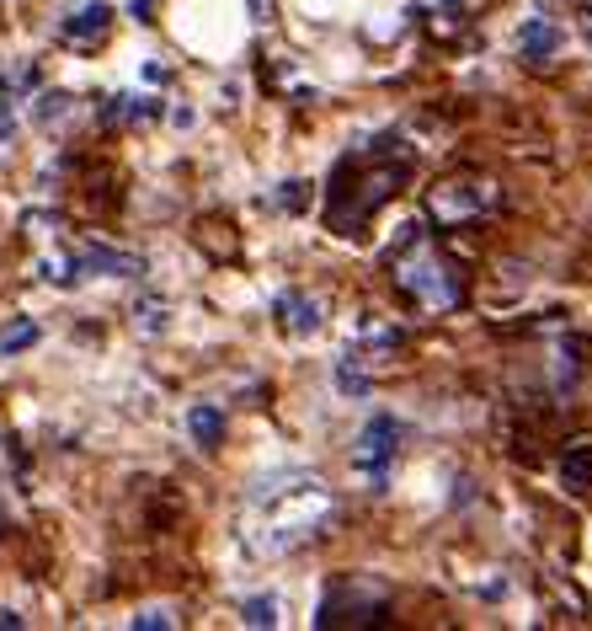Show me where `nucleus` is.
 Returning a JSON list of instances; mask_svg holds the SVG:
<instances>
[{
	"label": "nucleus",
	"mask_w": 592,
	"mask_h": 631,
	"mask_svg": "<svg viewBox=\"0 0 592 631\" xmlns=\"http://www.w3.org/2000/svg\"><path fill=\"white\" fill-rule=\"evenodd\" d=\"M251 508H257L251 551L257 556H283V551L305 547L320 530V519L331 514V493L320 487V476H310V471H277L267 482H257Z\"/></svg>",
	"instance_id": "nucleus-1"
},
{
	"label": "nucleus",
	"mask_w": 592,
	"mask_h": 631,
	"mask_svg": "<svg viewBox=\"0 0 592 631\" xmlns=\"http://www.w3.org/2000/svg\"><path fill=\"white\" fill-rule=\"evenodd\" d=\"M342 171H353V188H342V182L331 188V225L348 236V230L363 225L390 193H400V182H406V145H400L395 134H385L374 150L348 156Z\"/></svg>",
	"instance_id": "nucleus-2"
},
{
	"label": "nucleus",
	"mask_w": 592,
	"mask_h": 631,
	"mask_svg": "<svg viewBox=\"0 0 592 631\" xmlns=\"http://www.w3.org/2000/svg\"><path fill=\"white\" fill-rule=\"evenodd\" d=\"M390 273H395V284L417 300L422 311H459V300H465L459 268L422 236V225H406L400 247L390 252Z\"/></svg>",
	"instance_id": "nucleus-3"
},
{
	"label": "nucleus",
	"mask_w": 592,
	"mask_h": 631,
	"mask_svg": "<svg viewBox=\"0 0 592 631\" xmlns=\"http://www.w3.org/2000/svg\"><path fill=\"white\" fill-rule=\"evenodd\" d=\"M390 616V594L385 584H363V578H337L316 610V627H379Z\"/></svg>",
	"instance_id": "nucleus-4"
},
{
	"label": "nucleus",
	"mask_w": 592,
	"mask_h": 631,
	"mask_svg": "<svg viewBox=\"0 0 592 631\" xmlns=\"http://www.w3.org/2000/svg\"><path fill=\"white\" fill-rule=\"evenodd\" d=\"M400 439H406V428H400L395 413H374V418L363 422V433H357L353 465H357V476H363L374 493H385V482H390L395 455H400Z\"/></svg>",
	"instance_id": "nucleus-5"
},
{
	"label": "nucleus",
	"mask_w": 592,
	"mask_h": 631,
	"mask_svg": "<svg viewBox=\"0 0 592 631\" xmlns=\"http://www.w3.org/2000/svg\"><path fill=\"white\" fill-rule=\"evenodd\" d=\"M497 204H502V193H497L491 182H480V177L443 182V188H433V199H428V210L437 214V225H459V219H475V214H491Z\"/></svg>",
	"instance_id": "nucleus-6"
},
{
	"label": "nucleus",
	"mask_w": 592,
	"mask_h": 631,
	"mask_svg": "<svg viewBox=\"0 0 592 631\" xmlns=\"http://www.w3.org/2000/svg\"><path fill=\"white\" fill-rule=\"evenodd\" d=\"M400 327H390V322H357V337L348 342V359H357L363 370H385V364H395V353H400Z\"/></svg>",
	"instance_id": "nucleus-7"
},
{
	"label": "nucleus",
	"mask_w": 592,
	"mask_h": 631,
	"mask_svg": "<svg viewBox=\"0 0 592 631\" xmlns=\"http://www.w3.org/2000/svg\"><path fill=\"white\" fill-rule=\"evenodd\" d=\"M273 316L288 337H316L320 322H326V305H320L316 295H305V290H283V295L273 300Z\"/></svg>",
	"instance_id": "nucleus-8"
},
{
	"label": "nucleus",
	"mask_w": 592,
	"mask_h": 631,
	"mask_svg": "<svg viewBox=\"0 0 592 631\" xmlns=\"http://www.w3.org/2000/svg\"><path fill=\"white\" fill-rule=\"evenodd\" d=\"M76 262H80V273H91V279H139L145 273V257L118 252L107 241H86L76 252Z\"/></svg>",
	"instance_id": "nucleus-9"
},
{
	"label": "nucleus",
	"mask_w": 592,
	"mask_h": 631,
	"mask_svg": "<svg viewBox=\"0 0 592 631\" xmlns=\"http://www.w3.org/2000/svg\"><path fill=\"white\" fill-rule=\"evenodd\" d=\"M107 27H113V5L91 0V5H80V11H70V16L59 22V38L76 43V48H96V43L107 38Z\"/></svg>",
	"instance_id": "nucleus-10"
},
{
	"label": "nucleus",
	"mask_w": 592,
	"mask_h": 631,
	"mask_svg": "<svg viewBox=\"0 0 592 631\" xmlns=\"http://www.w3.org/2000/svg\"><path fill=\"white\" fill-rule=\"evenodd\" d=\"M560 48H566V33L555 27L550 16H523V27H517V54H523L528 65H550Z\"/></svg>",
	"instance_id": "nucleus-11"
},
{
	"label": "nucleus",
	"mask_w": 592,
	"mask_h": 631,
	"mask_svg": "<svg viewBox=\"0 0 592 631\" xmlns=\"http://www.w3.org/2000/svg\"><path fill=\"white\" fill-rule=\"evenodd\" d=\"M187 433H193L197 450H219V444H225V407L193 402V407H187Z\"/></svg>",
	"instance_id": "nucleus-12"
},
{
	"label": "nucleus",
	"mask_w": 592,
	"mask_h": 631,
	"mask_svg": "<svg viewBox=\"0 0 592 631\" xmlns=\"http://www.w3.org/2000/svg\"><path fill=\"white\" fill-rule=\"evenodd\" d=\"M134 333L139 337H166L171 333V300H160V295L134 300Z\"/></svg>",
	"instance_id": "nucleus-13"
},
{
	"label": "nucleus",
	"mask_w": 592,
	"mask_h": 631,
	"mask_svg": "<svg viewBox=\"0 0 592 631\" xmlns=\"http://www.w3.org/2000/svg\"><path fill=\"white\" fill-rule=\"evenodd\" d=\"M331 385H337V396H348V402H363L368 391H374V370H363L357 359H337V370H331Z\"/></svg>",
	"instance_id": "nucleus-14"
},
{
	"label": "nucleus",
	"mask_w": 592,
	"mask_h": 631,
	"mask_svg": "<svg viewBox=\"0 0 592 631\" xmlns=\"http://www.w3.org/2000/svg\"><path fill=\"white\" fill-rule=\"evenodd\" d=\"M70 108H76V97L54 86V91H38V97H33V113H27V119H33L38 128H54V124L70 119Z\"/></svg>",
	"instance_id": "nucleus-15"
},
{
	"label": "nucleus",
	"mask_w": 592,
	"mask_h": 631,
	"mask_svg": "<svg viewBox=\"0 0 592 631\" xmlns=\"http://www.w3.org/2000/svg\"><path fill=\"white\" fill-rule=\"evenodd\" d=\"M38 279L43 284H54V290H76V279H80L76 252H43L38 257Z\"/></svg>",
	"instance_id": "nucleus-16"
},
{
	"label": "nucleus",
	"mask_w": 592,
	"mask_h": 631,
	"mask_svg": "<svg viewBox=\"0 0 592 631\" xmlns=\"http://www.w3.org/2000/svg\"><path fill=\"white\" fill-rule=\"evenodd\" d=\"M43 342V327L33 316H16V322H5L0 327V353L11 359V353H27V348H38Z\"/></svg>",
	"instance_id": "nucleus-17"
},
{
	"label": "nucleus",
	"mask_w": 592,
	"mask_h": 631,
	"mask_svg": "<svg viewBox=\"0 0 592 631\" xmlns=\"http://www.w3.org/2000/svg\"><path fill=\"white\" fill-rule=\"evenodd\" d=\"M560 487L566 493H592V450H571L566 461H560Z\"/></svg>",
	"instance_id": "nucleus-18"
},
{
	"label": "nucleus",
	"mask_w": 592,
	"mask_h": 631,
	"mask_svg": "<svg viewBox=\"0 0 592 631\" xmlns=\"http://www.w3.org/2000/svg\"><path fill=\"white\" fill-rule=\"evenodd\" d=\"M240 621L257 631H273L283 621V605H277V594H251L246 605H240Z\"/></svg>",
	"instance_id": "nucleus-19"
},
{
	"label": "nucleus",
	"mask_w": 592,
	"mask_h": 631,
	"mask_svg": "<svg viewBox=\"0 0 592 631\" xmlns=\"http://www.w3.org/2000/svg\"><path fill=\"white\" fill-rule=\"evenodd\" d=\"M128 627H134V631H171V627H177V616H171L166 605H145Z\"/></svg>",
	"instance_id": "nucleus-20"
},
{
	"label": "nucleus",
	"mask_w": 592,
	"mask_h": 631,
	"mask_svg": "<svg viewBox=\"0 0 592 631\" xmlns=\"http://www.w3.org/2000/svg\"><path fill=\"white\" fill-rule=\"evenodd\" d=\"M305 188H310V182H283V188H277V210L299 214L305 204H310V193H305Z\"/></svg>",
	"instance_id": "nucleus-21"
},
{
	"label": "nucleus",
	"mask_w": 592,
	"mask_h": 631,
	"mask_svg": "<svg viewBox=\"0 0 592 631\" xmlns=\"http://www.w3.org/2000/svg\"><path fill=\"white\" fill-rule=\"evenodd\" d=\"M96 119H102V124H128V91H118V97H102Z\"/></svg>",
	"instance_id": "nucleus-22"
},
{
	"label": "nucleus",
	"mask_w": 592,
	"mask_h": 631,
	"mask_svg": "<svg viewBox=\"0 0 592 631\" xmlns=\"http://www.w3.org/2000/svg\"><path fill=\"white\" fill-rule=\"evenodd\" d=\"M166 119H171V128H193V124H197V108L177 102V108H166Z\"/></svg>",
	"instance_id": "nucleus-23"
},
{
	"label": "nucleus",
	"mask_w": 592,
	"mask_h": 631,
	"mask_svg": "<svg viewBox=\"0 0 592 631\" xmlns=\"http://www.w3.org/2000/svg\"><path fill=\"white\" fill-rule=\"evenodd\" d=\"M16 134V119H11V102H0V145Z\"/></svg>",
	"instance_id": "nucleus-24"
},
{
	"label": "nucleus",
	"mask_w": 592,
	"mask_h": 631,
	"mask_svg": "<svg viewBox=\"0 0 592 631\" xmlns=\"http://www.w3.org/2000/svg\"><path fill=\"white\" fill-rule=\"evenodd\" d=\"M128 11H134L139 22H150V0H128Z\"/></svg>",
	"instance_id": "nucleus-25"
},
{
	"label": "nucleus",
	"mask_w": 592,
	"mask_h": 631,
	"mask_svg": "<svg viewBox=\"0 0 592 631\" xmlns=\"http://www.w3.org/2000/svg\"><path fill=\"white\" fill-rule=\"evenodd\" d=\"M582 33H588V43H592V0H582Z\"/></svg>",
	"instance_id": "nucleus-26"
},
{
	"label": "nucleus",
	"mask_w": 592,
	"mask_h": 631,
	"mask_svg": "<svg viewBox=\"0 0 592 631\" xmlns=\"http://www.w3.org/2000/svg\"><path fill=\"white\" fill-rule=\"evenodd\" d=\"M0 627H22V616H16V610L5 605V610H0Z\"/></svg>",
	"instance_id": "nucleus-27"
},
{
	"label": "nucleus",
	"mask_w": 592,
	"mask_h": 631,
	"mask_svg": "<svg viewBox=\"0 0 592 631\" xmlns=\"http://www.w3.org/2000/svg\"><path fill=\"white\" fill-rule=\"evenodd\" d=\"M251 11H257V22H267V0H251Z\"/></svg>",
	"instance_id": "nucleus-28"
}]
</instances>
